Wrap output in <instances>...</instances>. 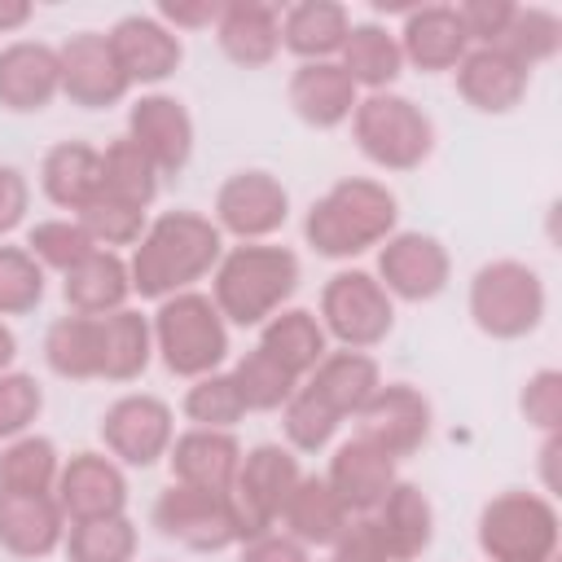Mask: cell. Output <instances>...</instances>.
<instances>
[{
  "mask_svg": "<svg viewBox=\"0 0 562 562\" xmlns=\"http://www.w3.org/2000/svg\"><path fill=\"white\" fill-rule=\"evenodd\" d=\"M404 66H417L422 75L457 70V61L470 53V40L461 31V18L452 4H417L404 13V26L395 31Z\"/></svg>",
  "mask_w": 562,
  "mask_h": 562,
  "instance_id": "cell-22",
  "label": "cell"
},
{
  "mask_svg": "<svg viewBox=\"0 0 562 562\" xmlns=\"http://www.w3.org/2000/svg\"><path fill=\"white\" fill-rule=\"evenodd\" d=\"M329 562H334V558H329Z\"/></svg>",
  "mask_w": 562,
  "mask_h": 562,
  "instance_id": "cell-57",
  "label": "cell"
},
{
  "mask_svg": "<svg viewBox=\"0 0 562 562\" xmlns=\"http://www.w3.org/2000/svg\"><path fill=\"white\" fill-rule=\"evenodd\" d=\"M290 220V193L272 171H233L220 189H215V206H211V224L237 241H268L272 233H281Z\"/></svg>",
  "mask_w": 562,
  "mask_h": 562,
  "instance_id": "cell-10",
  "label": "cell"
},
{
  "mask_svg": "<svg viewBox=\"0 0 562 562\" xmlns=\"http://www.w3.org/2000/svg\"><path fill=\"white\" fill-rule=\"evenodd\" d=\"M299 290V255L277 241H237L211 272V303L228 325H263Z\"/></svg>",
  "mask_w": 562,
  "mask_h": 562,
  "instance_id": "cell-3",
  "label": "cell"
},
{
  "mask_svg": "<svg viewBox=\"0 0 562 562\" xmlns=\"http://www.w3.org/2000/svg\"><path fill=\"white\" fill-rule=\"evenodd\" d=\"M285 97H290V110L307 127L329 132V127L351 123L360 88L347 79V70L338 61H299L290 83H285Z\"/></svg>",
  "mask_w": 562,
  "mask_h": 562,
  "instance_id": "cell-23",
  "label": "cell"
},
{
  "mask_svg": "<svg viewBox=\"0 0 562 562\" xmlns=\"http://www.w3.org/2000/svg\"><path fill=\"white\" fill-rule=\"evenodd\" d=\"M303 470H299V452H290L285 443H255L250 452H241L237 479L224 492L228 496V514L237 527V544L263 536L277 527L290 492L299 487Z\"/></svg>",
  "mask_w": 562,
  "mask_h": 562,
  "instance_id": "cell-8",
  "label": "cell"
},
{
  "mask_svg": "<svg viewBox=\"0 0 562 562\" xmlns=\"http://www.w3.org/2000/svg\"><path fill=\"white\" fill-rule=\"evenodd\" d=\"M224 255V233L211 224V215L198 211H162L158 220L145 224L127 272H132V294L140 299H171L180 290H193L206 272H215Z\"/></svg>",
  "mask_w": 562,
  "mask_h": 562,
  "instance_id": "cell-1",
  "label": "cell"
},
{
  "mask_svg": "<svg viewBox=\"0 0 562 562\" xmlns=\"http://www.w3.org/2000/svg\"><path fill=\"white\" fill-rule=\"evenodd\" d=\"M136 544H140L136 522L127 514H114V518L70 522L61 553H66V562H132Z\"/></svg>",
  "mask_w": 562,
  "mask_h": 562,
  "instance_id": "cell-38",
  "label": "cell"
},
{
  "mask_svg": "<svg viewBox=\"0 0 562 562\" xmlns=\"http://www.w3.org/2000/svg\"><path fill=\"white\" fill-rule=\"evenodd\" d=\"M325 338H334L347 351L378 347L395 325V299L378 285L364 268H342L321 285V312H316Z\"/></svg>",
  "mask_w": 562,
  "mask_h": 562,
  "instance_id": "cell-9",
  "label": "cell"
},
{
  "mask_svg": "<svg viewBox=\"0 0 562 562\" xmlns=\"http://www.w3.org/2000/svg\"><path fill=\"white\" fill-rule=\"evenodd\" d=\"M61 457L44 435H18L0 448V492H53Z\"/></svg>",
  "mask_w": 562,
  "mask_h": 562,
  "instance_id": "cell-39",
  "label": "cell"
},
{
  "mask_svg": "<svg viewBox=\"0 0 562 562\" xmlns=\"http://www.w3.org/2000/svg\"><path fill=\"white\" fill-rule=\"evenodd\" d=\"M452 75L461 101L479 114H509L531 88V70L505 48H470Z\"/></svg>",
  "mask_w": 562,
  "mask_h": 562,
  "instance_id": "cell-19",
  "label": "cell"
},
{
  "mask_svg": "<svg viewBox=\"0 0 562 562\" xmlns=\"http://www.w3.org/2000/svg\"><path fill=\"white\" fill-rule=\"evenodd\" d=\"M110 48L127 75V83H162L184 61V44L154 13H127L110 31Z\"/></svg>",
  "mask_w": 562,
  "mask_h": 562,
  "instance_id": "cell-18",
  "label": "cell"
},
{
  "mask_svg": "<svg viewBox=\"0 0 562 562\" xmlns=\"http://www.w3.org/2000/svg\"><path fill=\"white\" fill-rule=\"evenodd\" d=\"M549 307L544 281L522 259H492L470 277V321L496 342H514L540 329Z\"/></svg>",
  "mask_w": 562,
  "mask_h": 562,
  "instance_id": "cell-6",
  "label": "cell"
},
{
  "mask_svg": "<svg viewBox=\"0 0 562 562\" xmlns=\"http://www.w3.org/2000/svg\"><path fill=\"white\" fill-rule=\"evenodd\" d=\"M184 417L202 430H233L241 417H246V404L233 386V373L228 369H215L206 378H193L189 391H184Z\"/></svg>",
  "mask_w": 562,
  "mask_h": 562,
  "instance_id": "cell-41",
  "label": "cell"
},
{
  "mask_svg": "<svg viewBox=\"0 0 562 562\" xmlns=\"http://www.w3.org/2000/svg\"><path fill=\"white\" fill-rule=\"evenodd\" d=\"M237 562H307V549L294 536H285V531L272 527V531L246 540L241 553H237Z\"/></svg>",
  "mask_w": 562,
  "mask_h": 562,
  "instance_id": "cell-53",
  "label": "cell"
},
{
  "mask_svg": "<svg viewBox=\"0 0 562 562\" xmlns=\"http://www.w3.org/2000/svg\"><path fill=\"white\" fill-rule=\"evenodd\" d=\"M228 373H233V386H237L246 413H272V408H281V404L299 391V378H290V373H285L268 351H259V347H250L246 356H237V364H233Z\"/></svg>",
  "mask_w": 562,
  "mask_h": 562,
  "instance_id": "cell-40",
  "label": "cell"
},
{
  "mask_svg": "<svg viewBox=\"0 0 562 562\" xmlns=\"http://www.w3.org/2000/svg\"><path fill=\"white\" fill-rule=\"evenodd\" d=\"M66 514L53 492H0V549L13 558H48L66 540Z\"/></svg>",
  "mask_w": 562,
  "mask_h": 562,
  "instance_id": "cell-21",
  "label": "cell"
},
{
  "mask_svg": "<svg viewBox=\"0 0 562 562\" xmlns=\"http://www.w3.org/2000/svg\"><path fill=\"white\" fill-rule=\"evenodd\" d=\"M457 18H461V31L470 40V48H496L514 22V9L509 0H465V4H452Z\"/></svg>",
  "mask_w": 562,
  "mask_h": 562,
  "instance_id": "cell-49",
  "label": "cell"
},
{
  "mask_svg": "<svg viewBox=\"0 0 562 562\" xmlns=\"http://www.w3.org/2000/svg\"><path fill=\"white\" fill-rule=\"evenodd\" d=\"M75 220H79V228L92 237V246H97V250L136 246V241H140V233H145V224H149L140 206H127V202H119V198H110V193L92 198Z\"/></svg>",
  "mask_w": 562,
  "mask_h": 562,
  "instance_id": "cell-43",
  "label": "cell"
},
{
  "mask_svg": "<svg viewBox=\"0 0 562 562\" xmlns=\"http://www.w3.org/2000/svg\"><path fill=\"white\" fill-rule=\"evenodd\" d=\"M334 562H395L373 514H351V522L334 540Z\"/></svg>",
  "mask_w": 562,
  "mask_h": 562,
  "instance_id": "cell-50",
  "label": "cell"
},
{
  "mask_svg": "<svg viewBox=\"0 0 562 562\" xmlns=\"http://www.w3.org/2000/svg\"><path fill=\"white\" fill-rule=\"evenodd\" d=\"M31 13H35V9H31L26 0H0V31H18V26H26Z\"/></svg>",
  "mask_w": 562,
  "mask_h": 562,
  "instance_id": "cell-55",
  "label": "cell"
},
{
  "mask_svg": "<svg viewBox=\"0 0 562 562\" xmlns=\"http://www.w3.org/2000/svg\"><path fill=\"white\" fill-rule=\"evenodd\" d=\"M496 48H505L509 57H518L531 70V66L558 57V48H562V22H558V13L540 9V4H527V9L518 4L514 9V22H509V31H505V40Z\"/></svg>",
  "mask_w": 562,
  "mask_h": 562,
  "instance_id": "cell-42",
  "label": "cell"
},
{
  "mask_svg": "<svg viewBox=\"0 0 562 562\" xmlns=\"http://www.w3.org/2000/svg\"><path fill=\"white\" fill-rule=\"evenodd\" d=\"M255 347L268 351L290 378L303 382V378L325 360L329 338H325L316 312H307V307H281V312H272V316L259 325V342H255Z\"/></svg>",
  "mask_w": 562,
  "mask_h": 562,
  "instance_id": "cell-33",
  "label": "cell"
},
{
  "mask_svg": "<svg viewBox=\"0 0 562 562\" xmlns=\"http://www.w3.org/2000/svg\"><path fill=\"white\" fill-rule=\"evenodd\" d=\"M351 136L382 171H417L435 154V123L404 92H364L351 114Z\"/></svg>",
  "mask_w": 562,
  "mask_h": 562,
  "instance_id": "cell-5",
  "label": "cell"
},
{
  "mask_svg": "<svg viewBox=\"0 0 562 562\" xmlns=\"http://www.w3.org/2000/svg\"><path fill=\"white\" fill-rule=\"evenodd\" d=\"M220 0H162L154 9V18L167 26V31H202V26H215L220 22Z\"/></svg>",
  "mask_w": 562,
  "mask_h": 562,
  "instance_id": "cell-51",
  "label": "cell"
},
{
  "mask_svg": "<svg viewBox=\"0 0 562 562\" xmlns=\"http://www.w3.org/2000/svg\"><path fill=\"white\" fill-rule=\"evenodd\" d=\"M518 408H522L527 426H536L544 435H558L562 430V373L558 369H536L522 382Z\"/></svg>",
  "mask_w": 562,
  "mask_h": 562,
  "instance_id": "cell-48",
  "label": "cell"
},
{
  "mask_svg": "<svg viewBox=\"0 0 562 562\" xmlns=\"http://www.w3.org/2000/svg\"><path fill=\"white\" fill-rule=\"evenodd\" d=\"M167 465H171V483H189V487H206V492H228L241 465V443L233 430H202L189 426L184 435L171 439L167 448Z\"/></svg>",
  "mask_w": 562,
  "mask_h": 562,
  "instance_id": "cell-25",
  "label": "cell"
},
{
  "mask_svg": "<svg viewBox=\"0 0 562 562\" xmlns=\"http://www.w3.org/2000/svg\"><path fill=\"white\" fill-rule=\"evenodd\" d=\"M44 360L66 382L101 378V316H57L44 334Z\"/></svg>",
  "mask_w": 562,
  "mask_h": 562,
  "instance_id": "cell-36",
  "label": "cell"
},
{
  "mask_svg": "<svg viewBox=\"0 0 562 562\" xmlns=\"http://www.w3.org/2000/svg\"><path fill=\"white\" fill-rule=\"evenodd\" d=\"M154 329V356L176 378H206L228 360V321L211 303V294L180 290L158 303L149 316Z\"/></svg>",
  "mask_w": 562,
  "mask_h": 562,
  "instance_id": "cell-4",
  "label": "cell"
},
{
  "mask_svg": "<svg viewBox=\"0 0 562 562\" xmlns=\"http://www.w3.org/2000/svg\"><path fill=\"white\" fill-rule=\"evenodd\" d=\"M13 360H18V338H13V329L0 321V373H9Z\"/></svg>",
  "mask_w": 562,
  "mask_h": 562,
  "instance_id": "cell-56",
  "label": "cell"
},
{
  "mask_svg": "<svg viewBox=\"0 0 562 562\" xmlns=\"http://www.w3.org/2000/svg\"><path fill=\"white\" fill-rule=\"evenodd\" d=\"M338 426L342 422L303 386L281 404V430H285V448L290 452H321V448H329Z\"/></svg>",
  "mask_w": 562,
  "mask_h": 562,
  "instance_id": "cell-45",
  "label": "cell"
},
{
  "mask_svg": "<svg viewBox=\"0 0 562 562\" xmlns=\"http://www.w3.org/2000/svg\"><path fill=\"white\" fill-rule=\"evenodd\" d=\"M44 413V386L31 378V373H0V443L18 439V435H31L35 417Z\"/></svg>",
  "mask_w": 562,
  "mask_h": 562,
  "instance_id": "cell-47",
  "label": "cell"
},
{
  "mask_svg": "<svg viewBox=\"0 0 562 562\" xmlns=\"http://www.w3.org/2000/svg\"><path fill=\"white\" fill-rule=\"evenodd\" d=\"M57 66H61V97L79 110H110L132 92L105 31H75L57 48Z\"/></svg>",
  "mask_w": 562,
  "mask_h": 562,
  "instance_id": "cell-14",
  "label": "cell"
},
{
  "mask_svg": "<svg viewBox=\"0 0 562 562\" xmlns=\"http://www.w3.org/2000/svg\"><path fill=\"white\" fill-rule=\"evenodd\" d=\"M26 206H31V184L18 167L0 162V237H9L22 220H26Z\"/></svg>",
  "mask_w": 562,
  "mask_h": 562,
  "instance_id": "cell-52",
  "label": "cell"
},
{
  "mask_svg": "<svg viewBox=\"0 0 562 562\" xmlns=\"http://www.w3.org/2000/svg\"><path fill=\"white\" fill-rule=\"evenodd\" d=\"M61 92L57 48L40 40H13L0 48V105L13 114H40Z\"/></svg>",
  "mask_w": 562,
  "mask_h": 562,
  "instance_id": "cell-20",
  "label": "cell"
},
{
  "mask_svg": "<svg viewBox=\"0 0 562 562\" xmlns=\"http://www.w3.org/2000/svg\"><path fill=\"white\" fill-rule=\"evenodd\" d=\"M26 250L35 255V263L44 268V272H70L75 263H83L97 246H92V237L79 228V220H40V224H31V233H26Z\"/></svg>",
  "mask_w": 562,
  "mask_h": 562,
  "instance_id": "cell-44",
  "label": "cell"
},
{
  "mask_svg": "<svg viewBox=\"0 0 562 562\" xmlns=\"http://www.w3.org/2000/svg\"><path fill=\"white\" fill-rule=\"evenodd\" d=\"M395 479H400L395 461L360 435L338 443L334 457H329V470H325V483L347 505V514H373L382 505V496L395 487Z\"/></svg>",
  "mask_w": 562,
  "mask_h": 562,
  "instance_id": "cell-24",
  "label": "cell"
},
{
  "mask_svg": "<svg viewBox=\"0 0 562 562\" xmlns=\"http://www.w3.org/2000/svg\"><path fill=\"white\" fill-rule=\"evenodd\" d=\"M303 391H312L338 422H347V417H356L364 404H369V395L382 386V369H378V360L369 356V351H347V347H338V351H325V360L307 373V382H299Z\"/></svg>",
  "mask_w": 562,
  "mask_h": 562,
  "instance_id": "cell-27",
  "label": "cell"
},
{
  "mask_svg": "<svg viewBox=\"0 0 562 562\" xmlns=\"http://www.w3.org/2000/svg\"><path fill=\"white\" fill-rule=\"evenodd\" d=\"M154 527L193 549V553H220L228 544H237V527L228 514V496L224 492H206V487H189V483H171L158 492L154 501Z\"/></svg>",
  "mask_w": 562,
  "mask_h": 562,
  "instance_id": "cell-13",
  "label": "cell"
},
{
  "mask_svg": "<svg viewBox=\"0 0 562 562\" xmlns=\"http://www.w3.org/2000/svg\"><path fill=\"white\" fill-rule=\"evenodd\" d=\"M338 66L360 92H391V83L404 75V53L395 31H386L382 22H351Z\"/></svg>",
  "mask_w": 562,
  "mask_h": 562,
  "instance_id": "cell-34",
  "label": "cell"
},
{
  "mask_svg": "<svg viewBox=\"0 0 562 562\" xmlns=\"http://www.w3.org/2000/svg\"><path fill=\"white\" fill-rule=\"evenodd\" d=\"M373 522L382 527V540H386V549H391L395 562L422 558L430 549V540H435V505L408 479H395V487L373 509Z\"/></svg>",
  "mask_w": 562,
  "mask_h": 562,
  "instance_id": "cell-32",
  "label": "cell"
},
{
  "mask_svg": "<svg viewBox=\"0 0 562 562\" xmlns=\"http://www.w3.org/2000/svg\"><path fill=\"white\" fill-rule=\"evenodd\" d=\"M211 31L220 53L241 70H259L281 53V13L263 0H228Z\"/></svg>",
  "mask_w": 562,
  "mask_h": 562,
  "instance_id": "cell-26",
  "label": "cell"
},
{
  "mask_svg": "<svg viewBox=\"0 0 562 562\" xmlns=\"http://www.w3.org/2000/svg\"><path fill=\"white\" fill-rule=\"evenodd\" d=\"M44 299V268L26 246H4L0 241V321L4 316H26Z\"/></svg>",
  "mask_w": 562,
  "mask_h": 562,
  "instance_id": "cell-46",
  "label": "cell"
},
{
  "mask_svg": "<svg viewBox=\"0 0 562 562\" xmlns=\"http://www.w3.org/2000/svg\"><path fill=\"white\" fill-rule=\"evenodd\" d=\"M285 536H294L303 549H334V540L342 536V527L351 522L347 505L334 496V487L325 483V474H303L299 487L290 492L281 518Z\"/></svg>",
  "mask_w": 562,
  "mask_h": 562,
  "instance_id": "cell-31",
  "label": "cell"
},
{
  "mask_svg": "<svg viewBox=\"0 0 562 562\" xmlns=\"http://www.w3.org/2000/svg\"><path fill=\"white\" fill-rule=\"evenodd\" d=\"M378 285L400 299V303H430L448 290L452 281V259H448V246L430 233H391L382 246H378Z\"/></svg>",
  "mask_w": 562,
  "mask_h": 562,
  "instance_id": "cell-12",
  "label": "cell"
},
{
  "mask_svg": "<svg viewBox=\"0 0 562 562\" xmlns=\"http://www.w3.org/2000/svg\"><path fill=\"white\" fill-rule=\"evenodd\" d=\"M154 360V329L149 316L136 307H119L101 316V378L105 382H136Z\"/></svg>",
  "mask_w": 562,
  "mask_h": 562,
  "instance_id": "cell-35",
  "label": "cell"
},
{
  "mask_svg": "<svg viewBox=\"0 0 562 562\" xmlns=\"http://www.w3.org/2000/svg\"><path fill=\"white\" fill-rule=\"evenodd\" d=\"M61 294L75 316H110L127 307V294H132L127 259L119 250H92L83 263H75L61 277Z\"/></svg>",
  "mask_w": 562,
  "mask_h": 562,
  "instance_id": "cell-30",
  "label": "cell"
},
{
  "mask_svg": "<svg viewBox=\"0 0 562 562\" xmlns=\"http://www.w3.org/2000/svg\"><path fill=\"white\" fill-rule=\"evenodd\" d=\"M123 136L158 167V176L184 171V162L193 154V119H189L184 101H176L167 92L136 97L132 110H127V132Z\"/></svg>",
  "mask_w": 562,
  "mask_h": 562,
  "instance_id": "cell-16",
  "label": "cell"
},
{
  "mask_svg": "<svg viewBox=\"0 0 562 562\" xmlns=\"http://www.w3.org/2000/svg\"><path fill=\"white\" fill-rule=\"evenodd\" d=\"M158 167L127 140V136H114L105 149H101V193L127 202V206H140L149 211V202L158 198Z\"/></svg>",
  "mask_w": 562,
  "mask_h": 562,
  "instance_id": "cell-37",
  "label": "cell"
},
{
  "mask_svg": "<svg viewBox=\"0 0 562 562\" xmlns=\"http://www.w3.org/2000/svg\"><path fill=\"white\" fill-rule=\"evenodd\" d=\"M40 189L61 211H83L101 198V149L88 140H57L40 162Z\"/></svg>",
  "mask_w": 562,
  "mask_h": 562,
  "instance_id": "cell-29",
  "label": "cell"
},
{
  "mask_svg": "<svg viewBox=\"0 0 562 562\" xmlns=\"http://www.w3.org/2000/svg\"><path fill=\"white\" fill-rule=\"evenodd\" d=\"M558 452H562V435H544V448H540V474H544V492H553V487H558V474H553Z\"/></svg>",
  "mask_w": 562,
  "mask_h": 562,
  "instance_id": "cell-54",
  "label": "cell"
},
{
  "mask_svg": "<svg viewBox=\"0 0 562 562\" xmlns=\"http://www.w3.org/2000/svg\"><path fill=\"white\" fill-rule=\"evenodd\" d=\"M558 505L544 492H501L479 514V549L487 562H553L558 558Z\"/></svg>",
  "mask_w": 562,
  "mask_h": 562,
  "instance_id": "cell-7",
  "label": "cell"
},
{
  "mask_svg": "<svg viewBox=\"0 0 562 562\" xmlns=\"http://www.w3.org/2000/svg\"><path fill=\"white\" fill-rule=\"evenodd\" d=\"M400 202L382 180L342 176L303 215V237L321 259H356L395 233Z\"/></svg>",
  "mask_w": 562,
  "mask_h": 562,
  "instance_id": "cell-2",
  "label": "cell"
},
{
  "mask_svg": "<svg viewBox=\"0 0 562 562\" xmlns=\"http://www.w3.org/2000/svg\"><path fill=\"white\" fill-rule=\"evenodd\" d=\"M66 522H88V518H114L127 509V479L123 465L105 452H75L57 470L53 487Z\"/></svg>",
  "mask_w": 562,
  "mask_h": 562,
  "instance_id": "cell-17",
  "label": "cell"
},
{
  "mask_svg": "<svg viewBox=\"0 0 562 562\" xmlns=\"http://www.w3.org/2000/svg\"><path fill=\"white\" fill-rule=\"evenodd\" d=\"M430 422H435L430 400L417 386L382 382L369 395V404L356 413V426H360L356 435L369 439L373 448H382L391 461H404V457H413L430 439Z\"/></svg>",
  "mask_w": 562,
  "mask_h": 562,
  "instance_id": "cell-15",
  "label": "cell"
},
{
  "mask_svg": "<svg viewBox=\"0 0 562 562\" xmlns=\"http://www.w3.org/2000/svg\"><path fill=\"white\" fill-rule=\"evenodd\" d=\"M351 13L338 0H299L281 13V48L299 61H338Z\"/></svg>",
  "mask_w": 562,
  "mask_h": 562,
  "instance_id": "cell-28",
  "label": "cell"
},
{
  "mask_svg": "<svg viewBox=\"0 0 562 562\" xmlns=\"http://www.w3.org/2000/svg\"><path fill=\"white\" fill-rule=\"evenodd\" d=\"M171 439H176V413L167 400H158L149 391L119 395L101 413V443H105V457H114L119 465L145 470L167 457Z\"/></svg>",
  "mask_w": 562,
  "mask_h": 562,
  "instance_id": "cell-11",
  "label": "cell"
}]
</instances>
